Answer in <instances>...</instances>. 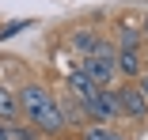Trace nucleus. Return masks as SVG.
<instances>
[{
  "mask_svg": "<svg viewBox=\"0 0 148 140\" xmlns=\"http://www.w3.org/2000/svg\"><path fill=\"white\" fill-rule=\"evenodd\" d=\"M0 140H8V125L4 121H0Z\"/></svg>",
  "mask_w": 148,
  "mask_h": 140,
  "instance_id": "ddd939ff",
  "label": "nucleus"
},
{
  "mask_svg": "<svg viewBox=\"0 0 148 140\" xmlns=\"http://www.w3.org/2000/svg\"><path fill=\"white\" fill-rule=\"evenodd\" d=\"M140 38H144V42H148V19H144V27H140Z\"/></svg>",
  "mask_w": 148,
  "mask_h": 140,
  "instance_id": "4468645a",
  "label": "nucleus"
},
{
  "mask_svg": "<svg viewBox=\"0 0 148 140\" xmlns=\"http://www.w3.org/2000/svg\"><path fill=\"white\" fill-rule=\"evenodd\" d=\"M99 110H103V118L106 121H114V118H122V106H118V87L110 83V87H99Z\"/></svg>",
  "mask_w": 148,
  "mask_h": 140,
  "instance_id": "0eeeda50",
  "label": "nucleus"
},
{
  "mask_svg": "<svg viewBox=\"0 0 148 140\" xmlns=\"http://www.w3.org/2000/svg\"><path fill=\"white\" fill-rule=\"evenodd\" d=\"M137 91L148 99V72H140V76H137Z\"/></svg>",
  "mask_w": 148,
  "mask_h": 140,
  "instance_id": "f8f14e48",
  "label": "nucleus"
},
{
  "mask_svg": "<svg viewBox=\"0 0 148 140\" xmlns=\"http://www.w3.org/2000/svg\"><path fill=\"white\" fill-rule=\"evenodd\" d=\"M80 72L91 76L99 87H110V83L118 80V65H114V46L99 38L95 53H87V57H80Z\"/></svg>",
  "mask_w": 148,
  "mask_h": 140,
  "instance_id": "f03ea898",
  "label": "nucleus"
},
{
  "mask_svg": "<svg viewBox=\"0 0 148 140\" xmlns=\"http://www.w3.org/2000/svg\"><path fill=\"white\" fill-rule=\"evenodd\" d=\"M19 31H27V23H23V19H15V23H8L4 31H0V38H12V34H19Z\"/></svg>",
  "mask_w": 148,
  "mask_h": 140,
  "instance_id": "9b49d317",
  "label": "nucleus"
},
{
  "mask_svg": "<svg viewBox=\"0 0 148 140\" xmlns=\"http://www.w3.org/2000/svg\"><path fill=\"white\" fill-rule=\"evenodd\" d=\"M144 46V38H140V31H137V27H118V46L114 49H140Z\"/></svg>",
  "mask_w": 148,
  "mask_h": 140,
  "instance_id": "1a4fd4ad",
  "label": "nucleus"
},
{
  "mask_svg": "<svg viewBox=\"0 0 148 140\" xmlns=\"http://www.w3.org/2000/svg\"><path fill=\"white\" fill-rule=\"evenodd\" d=\"M118 106H122V114L133 118V121L148 118V99L137 91V83H118Z\"/></svg>",
  "mask_w": 148,
  "mask_h": 140,
  "instance_id": "7ed1b4c3",
  "label": "nucleus"
},
{
  "mask_svg": "<svg viewBox=\"0 0 148 140\" xmlns=\"http://www.w3.org/2000/svg\"><path fill=\"white\" fill-rule=\"evenodd\" d=\"M114 65H118L122 76L137 80V76L144 72V53H140V49H114Z\"/></svg>",
  "mask_w": 148,
  "mask_h": 140,
  "instance_id": "20e7f679",
  "label": "nucleus"
},
{
  "mask_svg": "<svg viewBox=\"0 0 148 140\" xmlns=\"http://www.w3.org/2000/svg\"><path fill=\"white\" fill-rule=\"evenodd\" d=\"M15 102H19V114L27 118V125H31L34 133H46V136H57L65 133V110L61 102H57L42 83H27V87L15 91Z\"/></svg>",
  "mask_w": 148,
  "mask_h": 140,
  "instance_id": "f257e3e1",
  "label": "nucleus"
},
{
  "mask_svg": "<svg viewBox=\"0 0 148 140\" xmlns=\"http://www.w3.org/2000/svg\"><path fill=\"white\" fill-rule=\"evenodd\" d=\"M19 118H23V114H19V102H15V91L0 83V121H4V125H15Z\"/></svg>",
  "mask_w": 148,
  "mask_h": 140,
  "instance_id": "423d86ee",
  "label": "nucleus"
},
{
  "mask_svg": "<svg viewBox=\"0 0 148 140\" xmlns=\"http://www.w3.org/2000/svg\"><path fill=\"white\" fill-rule=\"evenodd\" d=\"M84 140H125V136L106 129V125H91V129H84Z\"/></svg>",
  "mask_w": 148,
  "mask_h": 140,
  "instance_id": "9d476101",
  "label": "nucleus"
},
{
  "mask_svg": "<svg viewBox=\"0 0 148 140\" xmlns=\"http://www.w3.org/2000/svg\"><path fill=\"white\" fill-rule=\"evenodd\" d=\"M69 91H72V99H76V102H87V99H95L99 83H95L91 76H84L80 68H72V72H69Z\"/></svg>",
  "mask_w": 148,
  "mask_h": 140,
  "instance_id": "39448f33",
  "label": "nucleus"
},
{
  "mask_svg": "<svg viewBox=\"0 0 148 140\" xmlns=\"http://www.w3.org/2000/svg\"><path fill=\"white\" fill-rule=\"evenodd\" d=\"M69 46L80 53V57H87V53H95V46H99V38L91 34V31H72V38H69Z\"/></svg>",
  "mask_w": 148,
  "mask_h": 140,
  "instance_id": "6e6552de",
  "label": "nucleus"
}]
</instances>
